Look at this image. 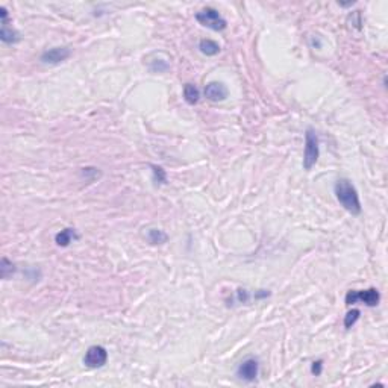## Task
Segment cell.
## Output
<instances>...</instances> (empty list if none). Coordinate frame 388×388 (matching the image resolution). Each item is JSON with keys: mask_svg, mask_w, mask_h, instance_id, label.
I'll return each instance as SVG.
<instances>
[{"mask_svg": "<svg viewBox=\"0 0 388 388\" xmlns=\"http://www.w3.org/2000/svg\"><path fill=\"white\" fill-rule=\"evenodd\" d=\"M334 193H335V197L340 202V205H341L347 212H350L352 215L361 214L362 208H361L358 191L349 179H338L334 185Z\"/></svg>", "mask_w": 388, "mask_h": 388, "instance_id": "obj_1", "label": "cell"}, {"mask_svg": "<svg viewBox=\"0 0 388 388\" xmlns=\"http://www.w3.org/2000/svg\"><path fill=\"white\" fill-rule=\"evenodd\" d=\"M194 17H196V20L202 24V26H205L211 31H215V32L225 31L228 28L226 18L215 8H203L199 12H196Z\"/></svg>", "mask_w": 388, "mask_h": 388, "instance_id": "obj_2", "label": "cell"}, {"mask_svg": "<svg viewBox=\"0 0 388 388\" xmlns=\"http://www.w3.org/2000/svg\"><path fill=\"white\" fill-rule=\"evenodd\" d=\"M320 156L319 137L312 128H308L305 132V152H303V168L311 170Z\"/></svg>", "mask_w": 388, "mask_h": 388, "instance_id": "obj_3", "label": "cell"}, {"mask_svg": "<svg viewBox=\"0 0 388 388\" xmlns=\"http://www.w3.org/2000/svg\"><path fill=\"white\" fill-rule=\"evenodd\" d=\"M364 303V305H367V306H378L379 302H381V294H379V291L376 288H367V290H350L347 291V294H346V305H355V303Z\"/></svg>", "mask_w": 388, "mask_h": 388, "instance_id": "obj_4", "label": "cell"}, {"mask_svg": "<svg viewBox=\"0 0 388 388\" xmlns=\"http://www.w3.org/2000/svg\"><path fill=\"white\" fill-rule=\"evenodd\" d=\"M108 361V350L103 346H90L84 355V364L88 369H100Z\"/></svg>", "mask_w": 388, "mask_h": 388, "instance_id": "obj_5", "label": "cell"}, {"mask_svg": "<svg viewBox=\"0 0 388 388\" xmlns=\"http://www.w3.org/2000/svg\"><path fill=\"white\" fill-rule=\"evenodd\" d=\"M259 375V362L256 358H246L237 367V376L244 382H255Z\"/></svg>", "mask_w": 388, "mask_h": 388, "instance_id": "obj_6", "label": "cell"}, {"mask_svg": "<svg viewBox=\"0 0 388 388\" xmlns=\"http://www.w3.org/2000/svg\"><path fill=\"white\" fill-rule=\"evenodd\" d=\"M71 55V50L68 47H53L48 48L41 55V62L43 64H48V65H58L61 62H64L65 59H68Z\"/></svg>", "mask_w": 388, "mask_h": 388, "instance_id": "obj_7", "label": "cell"}, {"mask_svg": "<svg viewBox=\"0 0 388 388\" xmlns=\"http://www.w3.org/2000/svg\"><path fill=\"white\" fill-rule=\"evenodd\" d=\"M229 91L225 84L222 82H209L205 87V97L211 102H223L228 97Z\"/></svg>", "mask_w": 388, "mask_h": 388, "instance_id": "obj_8", "label": "cell"}, {"mask_svg": "<svg viewBox=\"0 0 388 388\" xmlns=\"http://www.w3.org/2000/svg\"><path fill=\"white\" fill-rule=\"evenodd\" d=\"M78 235H76V231L75 229H71V228H65L62 229L61 232H58L55 235V242L59 246V247H67L70 246V242L73 240H76Z\"/></svg>", "mask_w": 388, "mask_h": 388, "instance_id": "obj_9", "label": "cell"}, {"mask_svg": "<svg viewBox=\"0 0 388 388\" xmlns=\"http://www.w3.org/2000/svg\"><path fill=\"white\" fill-rule=\"evenodd\" d=\"M0 40L6 44H15L21 40V35L15 29L9 28L6 23V24H2V28H0Z\"/></svg>", "mask_w": 388, "mask_h": 388, "instance_id": "obj_10", "label": "cell"}, {"mask_svg": "<svg viewBox=\"0 0 388 388\" xmlns=\"http://www.w3.org/2000/svg\"><path fill=\"white\" fill-rule=\"evenodd\" d=\"M199 48L200 52L206 56H215L217 53H220V44L215 43L214 40H209V38H205V40H200L199 43Z\"/></svg>", "mask_w": 388, "mask_h": 388, "instance_id": "obj_11", "label": "cell"}, {"mask_svg": "<svg viewBox=\"0 0 388 388\" xmlns=\"http://www.w3.org/2000/svg\"><path fill=\"white\" fill-rule=\"evenodd\" d=\"M184 99L188 105H196L200 99L199 88L193 84H185L184 85Z\"/></svg>", "mask_w": 388, "mask_h": 388, "instance_id": "obj_12", "label": "cell"}, {"mask_svg": "<svg viewBox=\"0 0 388 388\" xmlns=\"http://www.w3.org/2000/svg\"><path fill=\"white\" fill-rule=\"evenodd\" d=\"M147 241L150 242V244L156 246V244H164V242L168 241V235L161 231V229H149L147 231Z\"/></svg>", "mask_w": 388, "mask_h": 388, "instance_id": "obj_13", "label": "cell"}, {"mask_svg": "<svg viewBox=\"0 0 388 388\" xmlns=\"http://www.w3.org/2000/svg\"><path fill=\"white\" fill-rule=\"evenodd\" d=\"M15 273V265L6 258H2V262H0V278L2 279H8L9 276H12Z\"/></svg>", "mask_w": 388, "mask_h": 388, "instance_id": "obj_14", "label": "cell"}, {"mask_svg": "<svg viewBox=\"0 0 388 388\" xmlns=\"http://www.w3.org/2000/svg\"><path fill=\"white\" fill-rule=\"evenodd\" d=\"M152 168V173H153V181L159 185H164L167 184V173H165V170L159 165H155V164H150L149 165Z\"/></svg>", "mask_w": 388, "mask_h": 388, "instance_id": "obj_15", "label": "cell"}, {"mask_svg": "<svg viewBox=\"0 0 388 388\" xmlns=\"http://www.w3.org/2000/svg\"><path fill=\"white\" fill-rule=\"evenodd\" d=\"M149 64V68L155 73H164L170 68V62L168 59H153V61H147Z\"/></svg>", "mask_w": 388, "mask_h": 388, "instance_id": "obj_16", "label": "cell"}, {"mask_svg": "<svg viewBox=\"0 0 388 388\" xmlns=\"http://www.w3.org/2000/svg\"><path fill=\"white\" fill-rule=\"evenodd\" d=\"M359 317H361V311H359V309H356V308L350 309V311L344 315V329H350V328L359 320Z\"/></svg>", "mask_w": 388, "mask_h": 388, "instance_id": "obj_17", "label": "cell"}, {"mask_svg": "<svg viewBox=\"0 0 388 388\" xmlns=\"http://www.w3.org/2000/svg\"><path fill=\"white\" fill-rule=\"evenodd\" d=\"M81 175L85 178V181H94L97 178H100V172L99 168H94V167H85L81 170Z\"/></svg>", "mask_w": 388, "mask_h": 388, "instance_id": "obj_18", "label": "cell"}, {"mask_svg": "<svg viewBox=\"0 0 388 388\" xmlns=\"http://www.w3.org/2000/svg\"><path fill=\"white\" fill-rule=\"evenodd\" d=\"M322 370H323V361L319 359V361H314L312 366H311V373L314 376H320L322 375Z\"/></svg>", "mask_w": 388, "mask_h": 388, "instance_id": "obj_19", "label": "cell"}]
</instances>
